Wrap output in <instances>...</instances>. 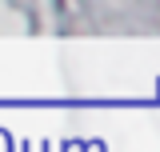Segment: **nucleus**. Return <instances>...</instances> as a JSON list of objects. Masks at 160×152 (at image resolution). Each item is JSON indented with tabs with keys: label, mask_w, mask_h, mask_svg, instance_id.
I'll use <instances>...</instances> for the list:
<instances>
[]
</instances>
